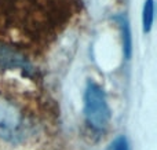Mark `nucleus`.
Returning a JSON list of instances; mask_svg holds the SVG:
<instances>
[{
	"label": "nucleus",
	"mask_w": 157,
	"mask_h": 150,
	"mask_svg": "<svg viewBox=\"0 0 157 150\" xmlns=\"http://www.w3.org/2000/svg\"><path fill=\"white\" fill-rule=\"evenodd\" d=\"M14 69L22 70V73L26 76H30L35 72L32 63L19 51L7 46H0V70H14Z\"/></svg>",
	"instance_id": "7ed1b4c3"
},
{
	"label": "nucleus",
	"mask_w": 157,
	"mask_h": 150,
	"mask_svg": "<svg viewBox=\"0 0 157 150\" xmlns=\"http://www.w3.org/2000/svg\"><path fill=\"white\" fill-rule=\"evenodd\" d=\"M84 117L90 128L105 131L110 123L112 112L103 88L95 81H88L84 92Z\"/></svg>",
	"instance_id": "f03ea898"
},
{
	"label": "nucleus",
	"mask_w": 157,
	"mask_h": 150,
	"mask_svg": "<svg viewBox=\"0 0 157 150\" xmlns=\"http://www.w3.org/2000/svg\"><path fill=\"white\" fill-rule=\"evenodd\" d=\"M114 21L120 25V29H121V33H123V44H124L125 57L130 58V55H131V33H130V26H128V24H127V19L123 15H119L114 18Z\"/></svg>",
	"instance_id": "20e7f679"
},
{
	"label": "nucleus",
	"mask_w": 157,
	"mask_h": 150,
	"mask_svg": "<svg viewBox=\"0 0 157 150\" xmlns=\"http://www.w3.org/2000/svg\"><path fill=\"white\" fill-rule=\"evenodd\" d=\"M112 150H130L128 148L127 139L124 137H119L114 139V142L112 143Z\"/></svg>",
	"instance_id": "423d86ee"
},
{
	"label": "nucleus",
	"mask_w": 157,
	"mask_h": 150,
	"mask_svg": "<svg viewBox=\"0 0 157 150\" xmlns=\"http://www.w3.org/2000/svg\"><path fill=\"white\" fill-rule=\"evenodd\" d=\"M30 134V124L22 109L11 99L0 96V139L22 143Z\"/></svg>",
	"instance_id": "f257e3e1"
},
{
	"label": "nucleus",
	"mask_w": 157,
	"mask_h": 150,
	"mask_svg": "<svg viewBox=\"0 0 157 150\" xmlns=\"http://www.w3.org/2000/svg\"><path fill=\"white\" fill-rule=\"evenodd\" d=\"M153 13H155V7H153V0H146L144 4V11H142V25H144L145 32H150L153 25Z\"/></svg>",
	"instance_id": "39448f33"
}]
</instances>
